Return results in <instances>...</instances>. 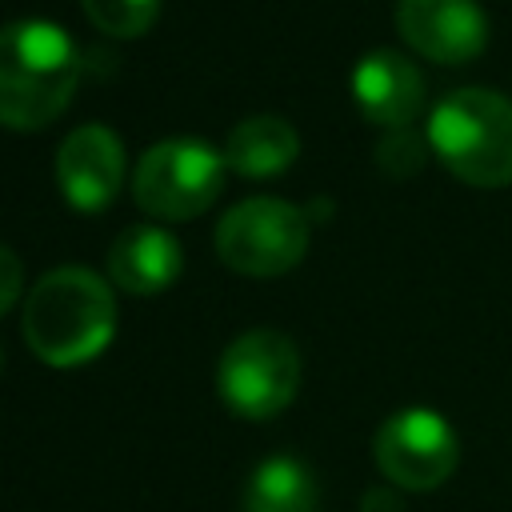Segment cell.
Segmentation results:
<instances>
[{"label":"cell","mask_w":512,"mask_h":512,"mask_svg":"<svg viewBox=\"0 0 512 512\" xmlns=\"http://www.w3.org/2000/svg\"><path fill=\"white\" fill-rule=\"evenodd\" d=\"M20 328L44 364L76 368L108 348L116 332V296L92 268H52L32 284Z\"/></svg>","instance_id":"6da1fadb"},{"label":"cell","mask_w":512,"mask_h":512,"mask_svg":"<svg viewBox=\"0 0 512 512\" xmlns=\"http://www.w3.org/2000/svg\"><path fill=\"white\" fill-rule=\"evenodd\" d=\"M80 84V52L52 20H12L0 28V124L44 128Z\"/></svg>","instance_id":"7a4b0ae2"},{"label":"cell","mask_w":512,"mask_h":512,"mask_svg":"<svg viewBox=\"0 0 512 512\" xmlns=\"http://www.w3.org/2000/svg\"><path fill=\"white\" fill-rule=\"evenodd\" d=\"M428 148L448 172L476 188L512 184V100L488 88L448 92L424 132Z\"/></svg>","instance_id":"3957f363"},{"label":"cell","mask_w":512,"mask_h":512,"mask_svg":"<svg viewBox=\"0 0 512 512\" xmlns=\"http://www.w3.org/2000/svg\"><path fill=\"white\" fill-rule=\"evenodd\" d=\"M224 152L200 136H168L132 168V196L160 220L200 216L224 188Z\"/></svg>","instance_id":"277c9868"},{"label":"cell","mask_w":512,"mask_h":512,"mask_svg":"<svg viewBox=\"0 0 512 512\" xmlns=\"http://www.w3.org/2000/svg\"><path fill=\"white\" fill-rule=\"evenodd\" d=\"M312 220L280 196L236 200L216 224V256L244 276H280L308 252Z\"/></svg>","instance_id":"5b68a950"},{"label":"cell","mask_w":512,"mask_h":512,"mask_svg":"<svg viewBox=\"0 0 512 512\" xmlns=\"http://www.w3.org/2000/svg\"><path fill=\"white\" fill-rule=\"evenodd\" d=\"M296 388H300V352L284 332L272 328L240 332L216 364V392L244 420H268L284 412Z\"/></svg>","instance_id":"8992f818"},{"label":"cell","mask_w":512,"mask_h":512,"mask_svg":"<svg viewBox=\"0 0 512 512\" xmlns=\"http://www.w3.org/2000/svg\"><path fill=\"white\" fill-rule=\"evenodd\" d=\"M376 468L404 492L440 488L460 464V440L452 424L432 408L392 412L372 440Z\"/></svg>","instance_id":"52a82bcc"},{"label":"cell","mask_w":512,"mask_h":512,"mask_svg":"<svg viewBox=\"0 0 512 512\" xmlns=\"http://www.w3.org/2000/svg\"><path fill=\"white\" fill-rule=\"evenodd\" d=\"M56 184L80 212L108 208L124 184V144L108 124H80L56 148Z\"/></svg>","instance_id":"ba28073f"},{"label":"cell","mask_w":512,"mask_h":512,"mask_svg":"<svg viewBox=\"0 0 512 512\" xmlns=\"http://www.w3.org/2000/svg\"><path fill=\"white\" fill-rule=\"evenodd\" d=\"M396 28L436 64H464L488 44V16L476 0H396Z\"/></svg>","instance_id":"9c48e42d"},{"label":"cell","mask_w":512,"mask_h":512,"mask_svg":"<svg viewBox=\"0 0 512 512\" xmlns=\"http://www.w3.org/2000/svg\"><path fill=\"white\" fill-rule=\"evenodd\" d=\"M356 108L380 128H408L424 104V76L416 64L392 48H376L352 68Z\"/></svg>","instance_id":"30bf717a"},{"label":"cell","mask_w":512,"mask_h":512,"mask_svg":"<svg viewBox=\"0 0 512 512\" xmlns=\"http://www.w3.org/2000/svg\"><path fill=\"white\" fill-rule=\"evenodd\" d=\"M184 268L180 240L160 224H128L108 248V272L116 288L132 296L164 292Z\"/></svg>","instance_id":"8fae6325"},{"label":"cell","mask_w":512,"mask_h":512,"mask_svg":"<svg viewBox=\"0 0 512 512\" xmlns=\"http://www.w3.org/2000/svg\"><path fill=\"white\" fill-rule=\"evenodd\" d=\"M300 152V136L284 116H248L224 140V164L240 176H276Z\"/></svg>","instance_id":"7c38bea8"},{"label":"cell","mask_w":512,"mask_h":512,"mask_svg":"<svg viewBox=\"0 0 512 512\" xmlns=\"http://www.w3.org/2000/svg\"><path fill=\"white\" fill-rule=\"evenodd\" d=\"M316 508H320L316 476L296 456H268L248 476L244 512H316Z\"/></svg>","instance_id":"4fadbf2b"},{"label":"cell","mask_w":512,"mask_h":512,"mask_svg":"<svg viewBox=\"0 0 512 512\" xmlns=\"http://www.w3.org/2000/svg\"><path fill=\"white\" fill-rule=\"evenodd\" d=\"M84 12L108 36H140L156 20L160 0H84Z\"/></svg>","instance_id":"5bb4252c"},{"label":"cell","mask_w":512,"mask_h":512,"mask_svg":"<svg viewBox=\"0 0 512 512\" xmlns=\"http://www.w3.org/2000/svg\"><path fill=\"white\" fill-rule=\"evenodd\" d=\"M376 156H380V164L388 172H412V168H420V144L412 140L408 128H388V136L380 140Z\"/></svg>","instance_id":"9a60e30c"},{"label":"cell","mask_w":512,"mask_h":512,"mask_svg":"<svg viewBox=\"0 0 512 512\" xmlns=\"http://www.w3.org/2000/svg\"><path fill=\"white\" fill-rule=\"evenodd\" d=\"M20 288H24V264L8 244H0V316L16 304Z\"/></svg>","instance_id":"2e32d148"},{"label":"cell","mask_w":512,"mask_h":512,"mask_svg":"<svg viewBox=\"0 0 512 512\" xmlns=\"http://www.w3.org/2000/svg\"><path fill=\"white\" fill-rule=\"evenodd\" d=\"M360 512H404V500L392 488H368L360 500Z\"/></svg>","instance_id":"e0dca14e"},{"label":"cell","mask_w":512,"mask_h":512,"mask_svg":"<svg viewBox=\"0 0 512 512\" xmlns=\"http://www.w3.org/2000/svg\"><path fill=\"white\" fill-rule=\"evenodd\" d=\"M0 368H4V348H0Z\"/></svg>","instance_id":"ac0fdd59"}]
</instances>
